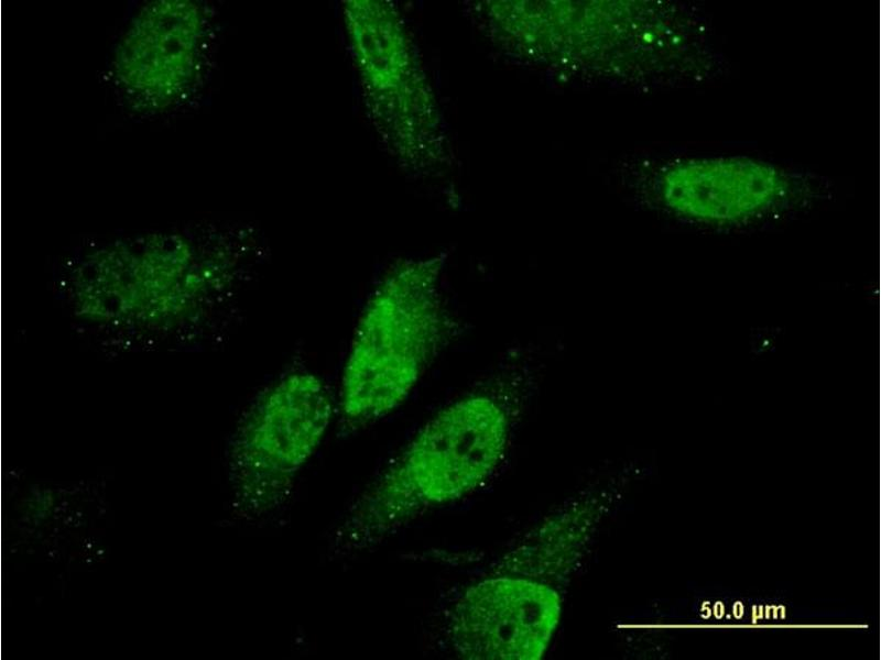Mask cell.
I'll return each instance as SVG.
<instances>
[{
  "label": "cell",
  "mask_w": 881,
  "mask_h": 660,
  "mask_svg": "<svg viewBox=\"0 0 881 660\" xmlns=\"http://www.w3.org/2000/svg\"><path fill=\"white\" fill-rule=\"evenodd\" d=\"M509 432L507 409L487 394L440 410L350 504L333 532L331 556L370 550L428 509L481 486L502 461Z\"/></svg>",
  "instance_id": "obj_1"
},
{
  "label": "cell",
  "mask_w": 881,
  "mask_h": 660,
  "mask_svg": "<svg viewBox=\"0 0 881 660\" xmlns=\"http://www.w3.org/2000/svg\"><path fill=\"white\" fill-rule=\"evenodd\" d=\"M444 260L406 258L388 268L354 329L338 410L348 427L389 415L410 396L456 324L442 289Z\"/></svg>",
  "instance_id": "obj_2"
},
{
  "label": "cell",
  "mask_w": 881,
  "mask_h": 660,
  "mask_svg": "<svg viewBox=\"0 0 881 660\" xmlns=\"http://www.w3.org/2000/svg\"><path fill=\"white\" fill-rule=\"evenodd\" d=\"M337 403L328 385L308 371H293L249 406L232 444L237 494L254 517L276 513L330 425Z\"/></svg>",
  "instance_id": "obj_3"
},
{
  "label": "cell",
  "mask_w": 881,
  "mask_h": 660,
  "mask_svg": "<svg viewBox=\"0 0 881 660\" xmlns=\"http://www.w3.org/2000/svg\"><path fill=\"white\" fill-rule=\"evenodd\" d=\"M162 241L151 250L137 245L121 250L128 258L110 249L107 257L96 256L80 268L77 302L86 307L79 314L91 317L106 314L122 316V322L163 323L191 305L216 298L236 278L239 256L233 253L198 256L184 254L187 243Z\"/></svg>",
  "instance_id": "obj_4"
},
{
  "label": "cell",
  "mask_w": 881,
  "mask_h": 660,
  "mask_svg": "<svg viewBox=\"0 0 881 660\" xmlns=\"http://www.w3.org/2000/svg\"><path fill=\"white\" fill-rule=\"evenodd\" d=\"M562 597L548 581L499 572L468 586L447 610L446 632L469 660H537L550 647Z\"/></svg>",
  "instance_id": "obj_5"
},
{
  "label": "cell",
  "mask_w": 881,
  "mask_h": 660,
  "mask_svg": "<svg viewBox=\"0 0 881 660\" xmlns=\"http://www.w3.org/2000/svg\"><path fill=\"white\" fill-rule=\"evenodd\" d=\"M664 174L663 198L671 209L714 222L758 215L828 188L809 173L739 155L684 153Z\"/></svg>",
  "instance_id": "obj_6"
},
{
  "label": "cell",
  "mask_w": 881,
  "mask_h": 660,
  "mask_svg": "<svg viewBox=\"0 0 881 660\" xmlns=\"http://www.w3.org/2000/svg\"><path fill=\"white\" fill-rule=\"evenodd\" d=\"M591 497V496H590ZM590 499V498H589ZM589 499L579 498L573 506H566L563 514L551 518L539 531L534 532L512 557L505 561L515 564L514 569L503 572L527 574L545 580L544 574L552 568H562L578 557L584 549L597 522L603 515L607 504L598 498L585 515H580ZM550 582V581H548Z\"/></svg>",
  "instance_id": "obj_7"
}]
</instances>
